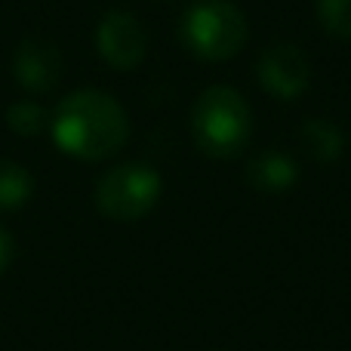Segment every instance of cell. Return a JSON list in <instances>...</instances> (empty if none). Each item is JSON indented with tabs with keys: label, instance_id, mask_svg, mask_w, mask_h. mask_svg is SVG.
Wrapping results in <instances>:
<instances>
[{
	"label": "cell",
	"instance_id": "obj_1",
	"mask_svg": "<svg viewBox=\"0 0 351 351\" xmlns=\"http://www.w3.org/2000/svg\"><path fill=\"white\" fill-rule=\"evenodd\" d=\"M49 133L59 152L77 160H105L127 145L130 117L105 90H77L59 102L49 117Z\"/></svg>",
	"mask_w": 351,
	"mask_h": 351
},
{
	"label": "cell",
	"instance_id": "obj_2",
	"mask_svg": "<svg viewBox=\"0 0 351 351\" xmlns=\"http://www.w3.org/2000/svg\"><path fill=\"white\" fill-rule=\"evenodd\" d=\"M253 133V114L247 99L231 86H210L191 108V136L210 158H234Z\"/></svg>",
	"mask_w": 351,
	"mask_h": 351
},
{
	"label": "cell",
	"instance_id": "obj_3",
	"mask_svg": "<svg viewBox=\"0 0 351 351\" xmlns=\"http://www.w3.org/2000/svg\"><path fill=\"white\" fill-rule=\"evenodd\" d=\"M182 43L197 59L225 62L247 43V16L231 0H194L179 25Z\"/></svg>",
	"mask_w": 351,
	"mask_h": 351
},
{
	"label": "cell",
	"instance_id": "obj_4",
	"mask_svg": "<svg viewBox=\"0 0 351 351\" xmlns=\"http://www.w3.org/2000/svg\"><path fill=\"white\" fill-rule=\"evenodd\" d=\"M160 191H164V182L154 167L121 164L111 167L96 182V206L102 216L114 219V222H136L154 210Z\"/></svg>",
	"mask_w": 351,
	"mask_h": 351
},
{
	"label": "cell",
	"instance_id": "obj_5",
	"mask_svg": "<svg viewBox=\"0 0 351 351\" xmlns=\"http://www.w3.org/2000/svg\"><path fill=\"white\" fill-rule=\"evenodd\" d=\"M96 49L111 68L133 71L142 65L148 49V34L142 22L127 10H111L96 28Z\"/></svg>",
	"mask_w": 351,
	"mask_h": 351
},
{
	"label": "cell",
	"instance_id": "obj_6",
	"mask_svg": "<svg viewBox=\"0 0 351 351\" xmlns=\"http://www.w3.org/2000/svg\"><path fill=\"white\" fill-rule=\"evenodd\" d=\"M259 84L274 99H296L308 90L311 84V62L296 43H271L265 53L259 56Z\"/></svg>",
	"mask_w": 351,
	"mask_h": 351
},
{
	"label": "cell",
	"instance_id": "obj_7",
	"mask_svg": "<svg viewBox=\"0 0 351 351\" xmlns=\"http://www.w3.org/2000/svg\"><path fill=\"white\" fill-rule=\"evenodd\" d=\"M12 77L28 93H49L62 77L59 47L40 37H25L12 56Z\"/></svg>",
	"mask_w": 351,
	"mask_h": 351
},
{
	"label": "cell",
	"instance_id": "obj_8",
	"mask_svg": "<svg viewBox=\"0 0 351 351\" xmlns=\"http://www.w3.org/2000/svg\"><path fill=\"white\" fill-rule=\"evenodd\" d=\"M296 176H299V170H296V164H293V158H287V154H280V152L259 154L247 170L250 185L265 194H280V191H287V188H293L296 185Z\"/></svg>",
	"mask_w": 351,
	"mask_h": 351
},
{
	"label": "cell",
	"instance_id": "obj_9",
	"mask_svg": "<svg viewBox=\"0 0 351 351\" xmlns=\"http://www.w3.org/2000/svg\"><path fill=\"white\" fill-rule=\"evenodd\" d=\"M302 139H305V145H308V152L315 154L321 164H333V160H339L342 148H346L339 127L330 123V121H321V117H311V121L305 123Z\"/></svg>",
	"mask_w": 351,
	"mask_h": 351
},
{
	"label": "cell",
	"instance_id": "obj_10",
	"mask_svg": "<svg viewBox=\"0 0 351 351\" xmlns=\"http://www.w3.org/2000/svg\"><path fill=\"white\" fill-rule=\"evenodd\" d=\"M34 194V179L22 164L0 160V210H16Z\"/></svg>",
	"mask_w": 351,
	"mask_h": 351
},
{
	"label": "cell",
	"instance_id": "obj_11",
	"mask_svg": "<svg viewBox=\"0 0 351 351\" xmlns=\"http://www.w3.org/2000/svg\"><path fill=\"white\" fill-rule=\"evenodd\" d=\"M6 127L19 136H37L49 127V114L43 111V105L31 102V99H19L6 108Z\"/></svg>",
	"mask_w": 351,
	"mask_h": 351
},
{
	"label": "cell",
	"instance_id": "obj_12",
	"mask_svg": "<svg viewBox=\"0 0 351 351\" xmlns=\"http://www.w3.org/2000/svg\"><path fill=\"white\" fill-rule=\"evenodd\" d=\"M317 19L327 34L351 37V0H317Z\"/></svg>",
	"mask_w": 351,
	"mask_h": 351
},
{
	"label": "cell",
	"instance_id": "obj_13",
	"mask_svg": "<svg viewBox=\"0 0 351 351\" xmlns=\"http://www.w3.org/2000/svg\"><path fill=\"white\" fill-rule=\"evenodd\" d=\"M12 256H16V243H12L10 231H3V228H0V274H3L6 268H10Z\"/></svg>",
	"mask_w": 351,
	"mask_h": 351
}]
</instances>
